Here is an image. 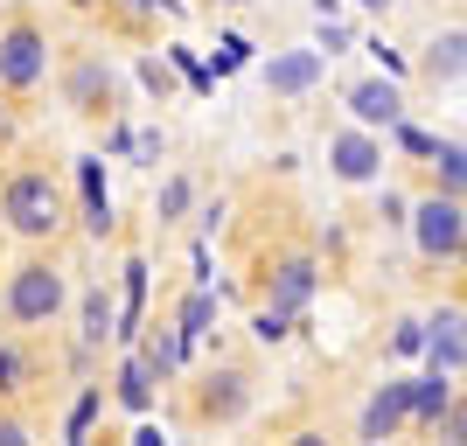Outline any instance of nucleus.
<instances>
[{
	"label": "nucleus",
	"mask_w": 467,
	"mask_h": 446,
	"mask_svg": "<svg viewBox=\"0 0 467 446\" xmlns=\"http://www.w3.org/2000/svg\"><path fill=\"white\" fill-rule=\"evenodd\" d=\"M0 147H7V105H0Z\"/></svg>",
	"instance_id": "79ce46f5"
},
{
	"label": "nucleus",
	"mask_w": 467,
	"mask_h": 446,
	"mask_svg": "<svg viewBox=\"0 0 467 446\" xmlns=\"http://www.w3.org/2000/svg\"><path fill=\"white\" fill-rule=\"evenodd\" d=\"M426 168H432V189H440V195H461V175H467L461 140H440V147L426 154Z\"/></svg>",
	"instance_id": "4be33fe9"
},
{
	"label": "nucleus",
	"mask_w": 467,
	"mask_h": 446,
	"mask_svg": "<svg viewBox=\"0 0 467 446\" xmlns=\"http://www.w3.org/2000/svg\"><path fill=\"white\" fill-rule=\"evenodd\" d=\"M356 7H363V15H390V0H356Z\"/></svg>",
	"instance_id": "ea45409f"
},
{
	"label": "nucleus",
	"mask_w": 467,
	"mask_h": 446,
	"mask_svg": "<svg viewBox=\"0 0 467 446\" xmlns=\"http://www.w3.org/2000/svg\"><path fill=\"white\" fill-rule=\"evenodd\" d=\"M467 314H461V300H447V307L426 321V369H447V377H461V363H467Z\"/></svg>",
	"instance_id": "4468645a"
},
{
	"label": "nucleus",
	"mask_w": 467,
	"mask_h": 446,
	"mask_svg": "<svg viewBox=\"0 0 467 446\" xmlns=\"http://www.w3.org/2000/svg\"><path fill=\"white\" fill-rule=\"evenodd\" d=\"M0 223L21 237V244H63L70 237V195H63L57 168L42 161H21L0 175Z\"/></svg>",
	"instance_id": "f03ea898"
},
{
	"label": "nucleus",
	"mask_w": 467,
	"mask_h": 446,
	"mask_svg": "<svg viewBox=\"0 0 467 446\" xmlns=\"http://www.w3.org/2000/svg\"><path fill=\"white\" fill-rule=\"evenodd\" d=\"M384 133H390V147H398V154H411V161H426L432 147H440V133H426V126H419V119H405V112L390 119Z\"/></svg>",
	"instance_id": "393cba45"
},
{
	"label": "nucleus",
	"mask_w": 467,
	"mask_h": 446,
	"mask_svg": "<svg viewBox=\"0 0 467 446\" xmlns=\"http://www.w3.org/2000/svg\"><path fill=\"white\" fill-rule=\"evenodd\" d=\"M105 147H112V154H133V126H126V119H119L112 133H105Z\"/></svg>",
	"instance_id": "58836bf2"
},
{
	"label": "nucleus",
	"mask_w": 467,
	"mask_h": 446,
	"mask_svg": "<svg viewBox=\"0 0 467 446\" xmlns=\"http://www.w3.org/2000/svg\"><path fill=\"white\" fill-rule=\"evenodd\" d=\"M0 446H28V419L15 405H0Z\"/></svg>",
	"instance_id": "72a5a7b5"
},
{
	"label": "nucleus",
	"mask_w": 467,
	"mask_h": 446,
	"mask_svg": "<svg viewBox=\"0 0 467 446\" xmlns=\"http://www.w3.org/2000/svg\"><path fill=\"white\" fill-rule=\"evenodd\" d=\"M63 314H70V265L57 258V244H28V258H15L0 286V321L7 335H42Z\"/></svg>",
	"instance_id": "f257e3e1"
},
{
	"label": "nucleus",
	"mask_w": 467,
	"mask_h": 446,
	"mask_svg": "<svg viewBox=\"0 0 467 446\" xmlns=\"http://www.w3.org/2000/svg\"><path fill=\"white\" fill-rule=\"evenodd\" d=\"M70 307H78V349L105 356V342L119 335V300H112V279H91V286H70Z\"/></svg>",
	"instance_id": "1a4fd4ad"
},
{
	"label": "nucleus",
	"mask_w": 467,
	"mask_h": 446,
	"mask_svg": "<svg viewBox=\"0 0 467 446\" xmlns=\"http://www.w3.org/2000/svg\"><path fill=\"white\" fill-rule=\"evenodd\" d=\"M147 272H154V265H147L140 252L119 265V335H112L119 349H126V342H133V328L147 321Z\"/></svg>",
	"instance_id": "f3484780"
},
{
	"label": "nucleus",
	"mask_w": 467,
	"mask_h": 446,
	"mask_svg": "<svg viewBox=\"0 0 467 446\" xmlns=\"http://www.w3.org/2000/svg\"><path fill=\"white\" fill-rule=\"evenodd\" d=\"M119 98H126V78L105 49H70L63 57V105L78 119H112Z\"/></svg>",
	"instance_id": "39448f33"
},
{
	"label": "nucleus",
	"mask_w": 467,
	"mask_h": 446,
	"mask_svg": "<svg viewBox=\"0 0 467 446\" xmlns=\"http://www.w3.org/2000/svg\"><path fill=\"white\" fill-rule=\"evenodd\" d=\"M314 15H342V0H314Z\"/></svg>",
	"instance_id": "a19ab883"
},
{
	"label": "nucleus",
	"mask_w": 467,
	"mask_h": 446,
	"mask_svg": "<svg viewBox=\"0 0 467 446\" xmlns=\"http://www.w3.org/2000/svg\"><path fill=\"white\" fill-rule=\"evenodd\" d=\"M411 426V377H384L356 411V440H398Z\"/></svg>",
	"instance_id": "6e6552de"
},
{
	"label": "nucleus",
	"mask_w": 467,
	"mask_h": 446,
	"mask_svg": "<svg viewBox=\"0 0 467 446\" xmlns=\"http://www.w3.org/2000/svg\"><path fill=\"white\" fill-rule=\"evenodd\" d=\"M98 411H105V384H91V377H84V384H78V405L63 411V440H70V446H78V440H91Z\"/></svg>",
	"instance_id": "412c9836"
},
{
	"label": "nucleus",
	"mask_w": 467,
	"mask_h": 446,
	"mask_svg": "<svg viewBox=\"0 0 467 446\" xmlns=\"http://www.w3.org/2000/svg\"><path fill=\"white\" fill-rule=\"evenodd\" d=\"M314 286H321V265H314V252H286L273 272H265V300H273V307H286L293 321L314 307Z\"/></svg>",
	"instance_id": "9b49d317"
},
{
	"label": "nucleus",
	"mask_w": 467,
	"mask_h": 446,
	"mask_svg": "<svg viewBox=\"0 0 467 446\" xmlns=\"http://www.w3.org/2000/svg\"><path fill=\"white\" fill-rule=\"evenodd\" d=\"M119 7H133V15H189V7H182V0H119Z\"/></svg>",
	"instance_id": "e433bc0d"
},
{
	"label": "nucleus",
	"mask_w": 467,
	"mask_h": 446,
	"mask_svg": "<svg viewBox=\"0 0 467 446\" xmlns=\"http://www.w3.org/2000/svg\"><path fill=\"white\" fill-rule=\"evenodd\" d=\"M168 63H175V78H189V91H216V70L195 57L189 42H175V49H168Z\"/></svg>",
	"instance_id": "cd10ccee"
},
{
	"label": "nucleus",
	"mask_w": 467,
	"mask_h": 446,
	"mask_svg": "<svg viewBox=\"0 0 467 446\" xmlns=\"http://www.w3.org/2000/svg\"><path fill=\"white\" fill-rule=\"evenodd\" d=\"M405 231H411V252L426 258V265H461L467 252V210H461V195H419L405 210Z\"/></svg>",
	"instance_id": "20e7f679"
},
{
	"label": "nucleus",
	"mask_w": 467,
	"mask_h": 446,
	"mask_svg": "<svg viewBox=\"0 0 467 446\" xmlns=\"http://www.w3.org/2000/svg\"><path fill=\"white\" fill-rule=\"evenodd\" d=\"M342 105H349V119H356V126L384 133L390 119L405 112V84H398V78H356L349 91H342Z\"/></svg>",
	"instance_id": "ddd939ff"
},
{
	"label": "nucleus",
	"mask_w": 467,
	"mask_h": 446,
	"mask_svg": "<svg viewBox=\"0 0 467 446\" xmlns=\"http://www.w3.org/2000/svg\"><path fill=\"white\" fill-rule=\"evenodd\" d=\"M363 49H370V63L384 70V78H405V70H411V63H405V49H390L384 36H363Z\"/></svg>",
	"instance_id": "7c9ffc66"
},
{
	"label": "nucleus",
	"mask_w": 467,
	"mask_h": 446,
	"mask_svg": "<svg viewBox=\"0 0 467 446\" xmlns=\"http://www.w3.org/2000/svg\"><path fill=\"white\" fill-rule=\"evenodd\" d=\"M314 49H321V57H349L356 49V28L342 15H321V28H314Z\"/></svg>",
	"instance_id": "c85d7f7f"
},
{
	"label": "nucleus",
	"mask_w": 467,
	"mask_h": 446,
	"mask_svg": "<svg viewBox=\"0 0 467 446\" xmlns=\"http://www.w3.org/2000/svg\"><path fill=\"white\" fill-rule=\"evenodd\" d=\"M168 321H175V335L195 349V342L216 328V286H189V293L175 300V314H168Z\"/></svg>",
	"instance_id": "aec40b11"
},
{
	"label": "nucleus",
	"mask_w": 467,
	"mask_h": 446,
	"mask_svg": "<svg viewBox=\"0 0 467 446\" xmlns=\"http://www.w3.org/2000/svg\"><path fill=\"white\" fill-rule=\"evenodd\" d=\"M21 398H28V349L0 342V405H21Z\"/></svg>",
	"instance_id": "b1692460"
},
{
	"label": "nucleus",
	"mask_w": 467,
	"mask_h": 446,
	"mask_svg": "<svg viewBox=\"0 0 467 446\" xmlns=\"http://www.w3.org/2000/svg\"><path fill=\"white\" fill-rule=\"evenodd\" d=\"M78 195H84V237H105L119 231V216H112V189H105V161L98 154H84L78 161Z\"/></svg>",
	"instance_id": "2eb2a0df"
},
{
	"label": "nucleus",
	"mask_w": 467,
	"mask_h": 446,
	"mask_svg": "<svg viewBox=\"0 0 467 446\" xmlns=\"http://www.w3.org/2000/svg\"><path fill=\"white\" fill-rule=\"evenodd\" d=\"M223 216H231V202H223V195H216V202H202V237L223 231Z\"/></svg>",
	"instance_id": "4c0bfd02"
},
{
	"label": "nucleus",
	"mask_w": 467,
	"mask_h": 446,
	"mask_svg": "<svg viewBox=\"0 0 467 446\" xmlns=\"http://www.w3.org/2000/svg\"><path fill=\"white\" fill-rule=\"evenodd\" d=\"M461 398V377H447V369H426V377H411V426L432 432L440 426V411Z\"/></svg>",
	"instance_id": "a211bd4d"
},
{
	"label": "nucleus",
	"mask_w": 467,
	"mask_h": 446,
	"mask_svg": "<svg viewBox=\"0 0 467 446\" xmlns=\"http://www.w3.org/2000/svg\"><path fill=\"white\" fill-rule=\"evenodd\" d=\"M189 265H195V286H216V258H210V244H202V237H195V244H189Z\"/></svg>",
	"instance_id": "f704fd0d"
},
{
	"label": "nucleus",
	"mask_w": 467,
	"mask_h": 446,
	"mask_svg": "<svg viewBox=\"0 0 467 446\" xmlns=\"http://www.w3.org/2000/svg\"><path fill=\"white\" fill-rule=\"evenodd\" d=\"M161 147H168V140H161L154 126H147V133H133V154H140V168H154V161H161Z\"/></svg>",
	"instance_id": "c9c22d12"
},
{
	"label": "nucleus",
	"mask_w": 467,
	"mask_h": 446,
	"mask_svg": "<svg viewBox=\"0 0 467 446\" xmlns=\"http://www.w3.org/2000/svg\"><path fill=\"white\" fill-rule=\"evenodd\" d=\"M286 335H293V314H286V307H273V300H258V307H252V342L279 349Z\"/></svg>",
	"instance_id": "a878e982"
},
{
	"label": "nucleus",
	"mask_w": 467,
	"mask_h": 446,
	"mask_svg": "<svg viewBox=\"0 0 467 446\" xmlns=\"http://www.w3.org/2000/svg\"><path fill=\"white\" fill-rule=\"evenodd\" d=\"M384 133H370V126H335L328 133V175L335 182H349V189H377L384 182Z\"/></svg>",
	"instance_id": "0eeeda50"
},
{
	"label": "nucleus",
	"mask_w": 467,
	"mask_h": 446,
	"mask_svg": "<svg viewBox=\"0 0 467 446\" xmlns=\"http://www.w3.org/2000/svg\"><path fill=\"white\" fill-rule=\"evenodd\" d=\"M252 57H258V42H252V36H216V63H210V70H216V84H223V78H237V70H244Z\"/></svg>",
	"instance_id": "bb28decb"
},
{
	"label": "nucleus",
	"mask_w": 467,
	"mask_h": 446,
	"mask_svg": "<svg viewBox=\"0 0 467 446\" xmlns=\"http://www.w3.org/2000/svg\"><path fill=\"white\" fill-rule=\"evenodd\" d=\"M175 384H182V426H244L258 405L252 369L231 363V356H216L202 377H182L175 369Z\"/></svg>",
	"instance_id": "7ed1b4c3"
},
{
	"label": "nucleus",
	"mask_w": 467,
	"mask_h": 446,
	"mask_svg": "<svg viewBox=\"0 0 467 446\" xmlns=\"http://www.w3.org/2000/svg\"><path fill=\"white\" fill-rule=\"evenodd\" d=\"M390 349H398V356H419V349H426V321H398V328H390Z\"/></svg>",
	"instance_id": "473e14b6"
},
{
	"label": "nucleus",
	"mask_w": 467,
	"mask_h": 446,
	"mask_svg": "<svg viewBox=\"0 0 467 446\" xmlns=\"http://www.w3.org/2000/svg\"><path fill=\"white\" fill-rule=\"evenodd\" d=\"M133 70H140V84H147V98H161V105L175 98V63L168 57H140Z\"/></svg>",
	"instance_id": "c756f323"
},
{
	"label": "nucleus",
	"mask_w": 467,
	"mask_h": 446,
	"mask_svg": "<svg viewBox=\"0 0 467 446\" xmlns=\"http://www.w3.org/2000/svg\"><path fill=\"white\" fill-rule=\"evenodd\" d=\"M42 78H49V28L36 15H7L0 21V91L28 98L42 91Z\"/></svg>",
	"instance_id": "423d86ee"
},
{
	"label": "nucleus",
	"mask_w": 467,
	"mask_h": 446,
	"mask_svg": "<svg viewBox=\"0 0 467 446\" xmlns=\"http://www.w3.org/2000/svg\"><path fill=\"white\" fill-rule=\"evenodd\" d=\"M133 349L154 363L161 390H168V384H175V369H182V356H189V342L175 335V321H140V328H133Z\"/></svg>",
	"instance_id": "dca6fc26"
},
{
	"label": "nucleus",
	"mask_w": 467,
	"mask_h": 446,
	"mask_svg": "<svg viewBox=\"0 0 467 446\" xmlns=\"http://www.w3.org/2000/svg\"><path fill=\"white\" fill-rule=\"evenodd\" d=\"M405 210H411V202H405L398 189H384V195H377V223H384V231H405Z\"/></svg>",
	"instance_id": "2f4dec72"
},
{
	"label": "nucleus",
	"mask_w": 467,
	"mask_h": 446,
	"mask_svg": "<svg viewBox=\"0 0 467 446\" xmlns=\"http://www.w3.org/2000/svg\"><path fill=\"white\" fill-rule=\"evenodd\" d=\"M112 405L126 411V419H147V411L161 405V377L133 342H126V356H119V369H112Z\"/></svg>",
	"instance_id": "f8f14e48"
},
{
	"label": "nucleus",
	"mask_w": 467,
	"mask_h": 446,
	"mask_svg": "<svg viewBox=\"0 0 467 446\" xmlns=\"http://www.w3.org/2000/svg\"><path fill=\"white\" fill-rule=\"evenodd\" d=\"M328 78V57L321 49H273L265 57V91L273 98H314Z\"/></svg>",
	"instance_id": "9d476101"
},
{
	"label": "nucleus",
	"mask_w": 467,
	"mask_h": 446,
	"mask_svg": "<svg viewBox=\"0 0 467 446\" xmlns=\"http://www.w3.org/2000/svg\"><path fill=\"white\" fill-rule=\"evenodd\" d=\"M461 49H467V36H461V21H453L447 36H432L426 49H419V78H426V84H447V91H453V84H461V63H467Z\"/></svg>",
	"instance_id": "6ab92c4d"
},
{
	"label": "nucleus",
	"mask_w": 467,
	"mask_h": 446,
	"mask_svg": "<svg viewBox=\"0 0 467 446\" xmlns=\"http://www.w3.org/2000/svg\"><path fill=\"white\" fill-rule=\"evenodd\" d=\"M216 7H244V0H216Z\"/></svg>",
	"instance_id": "37998d69"
},
{
	"label": "nucleus",
	"mask_w": 467,
	"mask_h": 446,
	"mask_svg": "<svg viewBox=\"0 0 467 446\" xmlns=\"http://www.w3.org/2000/svg\"><path fill=\"white\" fill-rule=\"evenodd\" d=\"M70 7H98V0H70Z\"/></svg>",
	"instance_id": "c03bdc74"
},
{
	"label": "nucleus",
	"mask_w": 467,
	"mask_h": 446,
	"mask_svg": "<svg viewBox=\"0 0 467 446\" xmlns=\"http://www.w3.org/2000/svg\"><path fill=\"white\" fill-rule=\"evenodd\" d=\"M189 202H195V182L189 175H168L154 189V223L161 231H168V223H182V216H189Z\"/></svg>",
	"instance_id": "5701e85b"
}]
</instances>
